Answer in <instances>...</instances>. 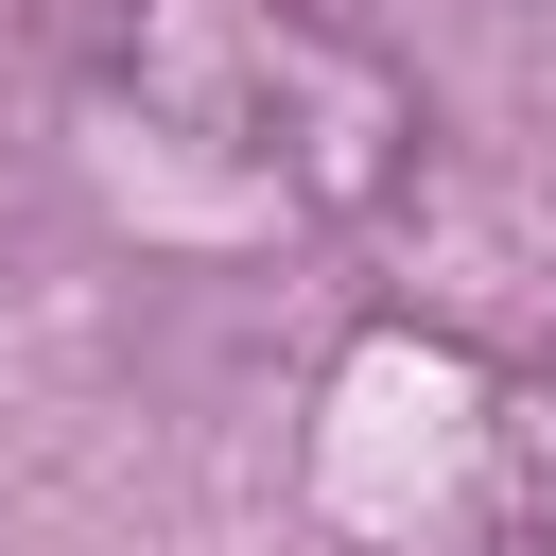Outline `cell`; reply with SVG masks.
Instances as JSON below:
<instances>
[{"label":"cell","instance_id":"1","mask_svg":"<svg viewBox=\"0 0 556 556\" xmlns=\"http://www.w3.org/2000/svg\"><path fill=\"white\" fill-rule=\"evenodd\" d=\"M70 139L174 243H330L434 174V104L365 0H104Z\"/></svg>","mask_w":556,"mask_h":556},{"label":"cell","instance_id":"2","mask_svg":"<svg viewBox=\"0 0 556 556\" xmlns=\"http://www.w3.org/2000/svg\"><path fill=\"white\" fill-rule=\"evenodd\" d=\"M469 17H539V0H469Z\"/></svg>","mask_w":556,"mask_h":556}]
</instances>
